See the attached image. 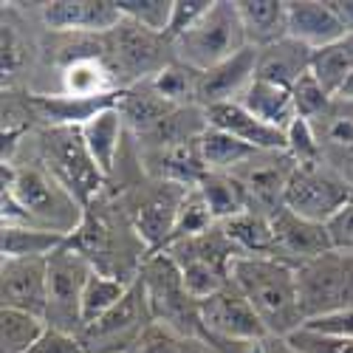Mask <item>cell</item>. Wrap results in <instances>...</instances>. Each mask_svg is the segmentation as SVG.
<instances>
[{
  "instance_id": "cell-1",
  "label": "cell",
  "mask_w": 353,
  "mask_h": 353,
  "mask_svg": "<svg viewBox=\"0 0 353 353\" xmlns=\"http://www.w3.org/2000/svg\"><path fill=\"white\" fill-rule=\"evenodd\" d=\"M232 283L238 285L257 316L263 319L269 336L288 339L305 325L300 305L297 272L274 257H234Z\"/></svg>"
},
{
  "instance_id": "cell-2",
  "label": "cell",
  "mask_w": 353,
  "mask_h": 353,
  "mask_svg": "<svg viewBox=\"0 0 353 353\" xmlns=\"http://www.w3.org/2000/svg\"><path fill=\"white\" fill-rule=\"evenodd\" d=\"M3 192L17 201L32 226L60 232L65 238L82 226L88 212L40 159L3 161Z\"/></svg>"
},
{
  "instance_id": "cell-3",
  "label": "cell",
  "mask_w": 353,
  "mask_h": 353,
  "mask_svg": "<svg viewBox=\"0 0 353 353\" xmlns=\"http://www.w3.org/2000/svg\"><path fill=\"white\" fill-rule=\"evenodd\" d=\"M153 319L181 334L184 339H207L201 322V300H195L184 285L181 269L167 252H153L139 269Z\"/></svg>"
},
{
  "instance_id": "cell-4",
  "label": "cell",
  "mask_w": 353,
  "mask_h": 353,
  "mask_svg": "<svg viewBox=\"0 0 353 353\" xmlns=\"http://www.w3.org/2000/svg\"><path fill=\"white\" fill-rule=\"evenodd\" d=\"M246 32L238 14V3L229 0H212V9L203 14L187 34L172 40V54L181 65L203 74L229 57L246 48Z\"/></svg>"
},
{
  "instance_id": "cell-5",
  "label": "cell",
  "mask_w": 353,
  "mask_h": 353,
  "mask_svg": "<svg viewBox=\"0 0 353 353\" xmlns=\"http://www.w3.org/2000/svg\"><path fill=\"white\" fill-rule=\"evenodd\" d=\"M161 252H167L175 263H179L184 285L190 288V294L195 300H207L215 291H221L232 280L234 257H241V252L226 238L221 223L195 234V238L175 241Z\"/></svg>"
},
{
  "instance_id": "cell-6",
  "label": "cell",
  "mask_w": 353,
  "mask_h": 353,
  "mask_svg": "<svg viewBox=\"0 0 353 353\" xmlns=\"http://www.w3.org/2000/svg\"><path fill=\"white\" fill-rule=\"evenodd\" d=\"M37 159L68 187V192H74L85 210L102 198L108 179L88 153L79 128H43L37 136Z\"/></svg>"
},
{
  "instance_id": "cell-7",
  "label": "cell",
  "mask_w": 353,
  "mask_h": 353,
  "mask_svg": "<svg viewBox=\"0 0 353 353\" xmlns=\"http://www.w3.org/2000/svg\"><path fill=\"white\" fill-rule=\"evenodd\" d=\"M172 60H175L172 43L164 34L147 32V28H141L125 17L108 34V63H110L122 91L153 79Z\"/></svg>"
},
{
  "instance_id": "cell-8",
  "label": "cell",
  "mask_w": 353,
  "mask_h": 353,
  "mask_svg": "<svg viewBox=\"0 0 353 353\" xmlns=\"http://www.w3.org/2000/svg\"><path fill=\"white\" fill-rule=\"evenodd\" d=\"M94 266L79 249L71 243L60 246L48 257V305H46V325L82 334V294Z\"/></svg>"
},
{
  "instance_id": "cell-9",
  "label": "cell",
  "mask_w": 353,
  "mask_h": 353,
  "mask_svg": "<svg viewBox=\"0 0 353 353\" xmlns=\"http://www.w3.org/2000/svg\"><path fill=\"white\" fill-rule=\"evenodd\" d=\"M350 198H353V187L331 164H325V161L303 164V167L297 164V170H294L291 181H288L283 207L305 221L328 226L347 207Z\"/></svg>"
},
{
  "instance_id": "cell-10",
  "label": "cell",
  "mask_w": 353,
  "mask_h": 353,
  "mask_svg": "<svg viewBox=\"0 0 353 353\" xmlns=\"http://www.w3.org/2000/svg\"><path fill=\"white\" fill-rule=\"evenodd\" d=\"M192 187H181L172 181H159L150 179L147 187H133L130 195L125 198V215L130 218L136 234L147 252H161L172 241L175 221H179L181 203Z\"/></svg>"
},
{
  "instance_id": "cell-11",
  "label": "cell",
  "mask_w": 353,
  "mask_h": 353,
  "mask_svg": "<svg viewBox=\"0 0 353 353\" xmlns=\"http://www.w3.org/2000/svg\"><path fill=\"white\" fill-rule=\"evenodd\" d=\"M153 322L156 319L150 303H147L144 285L136 277L125 297L79 334V342L85 353H128Z\"/></svg>"
},
{
  "instance_id": "cell-12",
  "label": "cell",
  "mask_w": 353,
  "mask_h": 353,
  "mask_svg": "<svg viewBox=\"0 0 353 353\" xmlns=\"http://www.w3.org/2000/svg\"><path fill=\"white\" fill-rule=\"evenodd\" d=\"M201 322L210 342H232V345H252L269 339L263 319L246 300V294L232 280L215 291L212 297L201 300Z\"/></svg>"
},
{
  "instance_id": "cell-13",
  "label": "cell",
  "mask_w": 353,
  "mask_h": 353,
  "mask_svg": "<svg viewBox=\"0 0 353 353\" xmlns=\"http://www.w3.org/2000/svg\"><path fill=\"white\" fill-rule=\"evenodd\" d=\"M300 305L308 319L336 314L347 308V288H345V252L331 249L308 260L297 269Z\"/></svg>"
},
{
  "instance_id": "cell-14",
  "label": "cell",
  "mask_w": 353,
  "mask_h": 353,
  "mask_svg": "<svg viewBox=\"0 0 353 353\" xmlns=\"http://www.w3.org/2000/svg\"><path fill=\"white\" fill-rule=\"evenodd\" d=\"M294 170H297V161L285 150H260L246 164L234 170V179L246 187L252 210L272 218L274 212L283 210L285 190Z\"/></svg>"
},
{
  "instance_id": "cell-15",
  "label": "cell",
  "mask_w": 353,
  "mask_h": 353,
  "mask_svg": "<svg viewBox=\"0 0 353 353\" xmlns=\"http://www.w3.org/2000/svg\"><path fill=\"white\" fill-rule=\"evenodd\" d=\"M3 308L26 311L46 319L48 305V257H3L0 266Z\"/></svg>"
},
{
  "instance_id": "cell-16",
  "label": "cell",
  "mask_w": 353,
  "mask_h": 353,
  "mask_svg": "<svg viewBox=\"0 0 353 353\" xmlns=\"http://www.w3.org/2000/svg\"><path fill=\"white\" fill-rule=\"evenodd\" d=\"M272 232H274V249L272 257L291 266L297 272L300 266H305L308 260L319 257L334 249L328 226L305 221L300 215H294L291 210H280L272 215Z\"/></svg>"
},
{
  "instance_id": "cell-17",
  "label": "cell",
  "mask_w": 353,
  "mask_h": 353,
  "mask_svg": "<svg viewBox=\"0 0 353 353\" xmlns=\"http://www.w3.org/2000/svg\"><path fill=\"white\" fill-rule=\"evenodd\" d=\"M51 34H110L122 23L116 0H54L40 6Z\"/></svg>"
},
{
  "instance_id": "cell-18",
  "label": "cell",
  "mask_w": 353,
  "mask_h": 353,
  "mask_svg": "<svg viewBox=\"0 0 353 353\" xmlns=\"http://www.w3.org/2000/svg\"><path fill=\"white\" fill-rule=\"evenodd\" d=\"M257 48L246 46L241 54L229 57L226 63L198 74V91H195V105L198 108H215L223 102H238L243 91L257 77Z\"/></svg>"
},
{
  "instance_id": "cell-19",
  "label": "cell",
  "mask_w": 353,
  "mask_h": 353,
  "mask_svg": "<svg viewBox=\"0 0 353 353\" xmlns=\"http://www.w3.org/2000/svg\"><path fill=\"white\" fill-rule=\"evenodd\" d=\"M347 34V26L342 23L334 0H291L288 3V37L300 40L311 51H319Z\"/></svg>"
},
{
  "instance_id": "cell-20",
  "label": "cell",
  "mask_w": 353,
  "mask_h": 353,
  "mask_svg": "<svg viewBox=\"0 0 353 353\" xmlns=\"http://www.w3.org/2000/svg\"><path fill=\"white\" fill-rule=\"evenodd\" d=\"M203 113H207L210 128H218L234 139H241L243 144L254 147V150H285L288 147L285 130H277L266 122H260L241 102H223V105L207 108Z\"/></svg>"
},
{
  "instance_id": "cell-21",
  "label": "cell",
  "mask_w": 353,
  "mask_h": 353,
  "mask_svg": "<svg viewBox=\"0 0 353 353\" xmlns=\"http://www.w3.org/2000/svg\"><path fill=\"white\" fill-rule=\"evenodd\" d=\"M119 94H110L102 99H74L65 94H37V97H28V105H32L34 116L46 128H85L102 110L119 105Z\"/></svg>"
},
{
  "instance_id": "cell-22",
  "label": "cell",
  "mask_w": 353,
  "mask_h": 353,
  "mask_svg": "<svg viewBox=\"0 0 353 353\" xmlns=\"http://www.w3.org/2000/svg\"><path fill=\"white\" fill-rule=\"evenodd\" d=\"M122 88L116 82V74L108 63V57L91 54L77 57L60 68V94L74 99H102L110 94H119Z\"/></svg>"
},
{
  "instance_id": "cell-23",
  "label": "cell",
  "mask_w": 353,
  "mask_h": 353,
  "mask_svg": "<svg viewBox=\"0 0 353 353\" xmlns=\"http://www.w3.org/2000/svg\"><path fill=\"white\" fill-rule=\"evenodd\" d=\"M311 60H314V51L308 46H303L294 37H285L257 54V79L274 82L291 91L297 79L311 71Z\"/></svg>"
},
{
  "instance_id": "cell-24",
  "label": "cell",
  "mask_w": 353,
  "mask_h": 353,
  "mask_svg": "<svg viewBox=\"0 0 353 353\" xmlns=\"http://www.w3.org/2000/svg\"><path fill=\"white\" fill-rule=\"evenodd\" d=\"M238 14L246 32V43L257 51L288 37L285 0H238Z\"/></svg>"
},
{
  "instance_id": "cell-25",
  "label": "cell",
  "mask_w": 353,
  "mask_h": 353,
  "mask_svg": "<svg viewBox=\"0 0 353 353\" xmlns=\"http://www.w3.org/2000/svg\"><path fill=\"white\" fill-rule=\"evenodd\" d=\"M79 130H82L88 153L94 156V161L102 170L105 179H110V175L116 172V164H119V159H122V139H125V130H128L119 108L102 110L99 116H94V119Z\"/></svg>"
},
{
  "instance_id": "cell-26",
  "label": "cell",
  "mask_w": 353,
  "mask_h": 353,
  "mask_svg": "<svg viewBox=\"0 0 353 353\" xmlns=\"http://www.w3.org/2000/svg\"><path fill=\"white\" fill-rule=\"evenodd\" d=\"M314 133L319 139L325 164H336L347 156H353V102L334 97L328 110L311 122Z\"/></svg>"
},
{
  "instance_id": "cell-27",
  "label": "cell",
  "mask_w": 353,
  "mask_h": 353,
  "mask_svg": "<svg viewBox=\"0 0 353 353\" xmlns=\"http://www.w3.org/2000/svg\"><path fill=\"white\" fill-rule=\"evenodd\" d=\"M252 116H257L260 122H266L277 130H288L291 122L297 119V108H294V97L288 88H280L274 82H263L254 77V82L243 91L238 99Z\"/></svg>"
},
{
  "instance_id": "cell-28",
  "label": "cell",
  "mask_w": 353,
  "mask_h": 353,
  "mask_svg": "<svg viewBox=\"0 0 353 353\" xmlns=\"http://www.w3.org/2000/svg\"><path fill=\"white\" fill-rule=\"evenodd\" d=\"M116 108H119L128 130H133L139 139L147 136L156 125H161L167 116L175 110V105L164 102L147 82L125 88V91L119 94V105H116Z\"/></svg>"
},
{
  "instance_id": "cell-29",
  "label": "cell",
  "mask_w": 353,
  "mask_h": 353,
  "mask_svg": "<svg viewBox=\"0 0 353 353\" xmlns=\"http://www.w3.org/2000/svg\"><path fill=\"white\" fill-rule=\"evenodd\" d=\"M198 192L203 195V201H207L215 223H223L234 215L252 210L249 192L238 179H234V172H207L198 184Z\"/></svg>"
},
{
  "instance_id": "cell-30",
  "label": "cell",
  "mask_w": 353,
  "mask_h": 353,
  "mask_svg": "<svg viewBox=\"0 0 353 353\" xmlns=\"http://www.w3.org/2000/svg\"><path fill=\"white\" fill-rule=\"evenodd\" d=\"M226 238L234 243L241 254L246 257H272L274 249V232H272V218L257 210H246L221 223Z\"/></svg>"
},
{
  "instance_id": "cell-31",
  "label": "cell",
  "mask_w": 353,
  "mask_h": 353,
  "mask_svg": "<svg viewBox=\"0 0 353 353\" xmlns=\"http://www.w3.org/2000/svg\"><path fill=\"white\" fill-rule=\"evenodd\" d=\"M198 150H201V159H203V167L207 172H234L241 164H246L254 153V147L243 144L241 139H234L218 128H207L198 139Z\"/></svg>"
},
{
  "instance_id": "cell-32",
  "label": "cell",
  "mask_w": 353,
  "mask_h": 353,
  "mask_svg": "<svg viewBox=\"0 0 353 353\" xmlns=\"http://www.w3.org/2000/svg\"><path fill=\"white\" fill-rule=\"evenodd\" d=\"M68 238L60 232H48L40 226H3L0 229V249L3 257H51Z\"/></svg>"
},
{
  "instance_id": "cell-33",
  "label": "cell",
  "mask_w": 353,
  "mask_h": 353,
  "mask_svg": "<svg viewBox=\"0 0 353 353\" xmlns=\"http://www.w3.org/2000/svg\"><path fill=\"white\" fill-rule=\"evenodd\" d=\"M311 74L322 82V88L336 97L342 91V85L353 74V32H347L342 40L314 51L311 60Z\"/></svg>"
},
{
  "instance_id": "cell-34",
  "label": "cell",
  "mask_w": 353,
  "mask_h": 353,
  "mask_svg": "<svg viewBox=\"0 0 353 353\" xmlns=\"http://www.w3.org/2000/svg\"><path fill=\"white\" fill-rule=\"evenodd\" d=\"M46 328L48 325L43 316L3 308L0 311V353H28Z\"/></svg>"
},
{
  "instance_id": "cell-35",
  "label": "cell",
  "mask_w": 353,
  "mask_h": 353,
  "mask_svg": "<svg viewBox=\"0 0 353 353\" xmlns=\"http://www.w3.org/2000/svg\"><path fill=\"white\" fill-rule=\"evenodd\" d=\"M130 283H122L110 274H102L94 269V274L88 277V285H85V294H82V331L97 322L99 316H105L116 303H119L125 294H128Z\"/></svg>"
},
{
  "instance_id": "cell-36",
  "label": "cell",
  "mask_w": 353,
  "mask_h": 353,
  "mask_svg": "<svg viewBox=\"0 0 353 353\" xmlns=\"http://www.w3.org/2000/svg\"><path fill=\"white\" fill-rule=\"evenodd\" d=\"M147 85L153 88V91L175 105V108H190L195 105V91H198V71L181 65L179 60H172L167 68H161L153 79H147Z\"/></svg>"
},
{
  "instance_id": "cell-37",
  "label": "cell",
  "mask_w": 353,
  "mask_h": 353,
  "mask_svg": "<svg viewBox=\"0 0 353 353\" xmlns=\"http://www.w3.org/2000/svg\"><path fill=\"white\" fill-rule=\"evenodd\" d=\"M116 9H119L125 20L167 37L170 17H172V0H116Z\"/></svg>"
},
{
  "instance_id": "cell-38",
  "label": "cell",
  "mask_w": 353,
  "mask_h": 353,
  "mask_svg": "<svg viewBox=\"0 0 353 353\" xmlns=\"http://www.w3.org/2000/svg\"><path fill=\"white\" fill-rule=\"evenodd\" d=\"M215 226V218L207 207V201H203V195L198 192V187H192L181 203V212H179V221H175V232H172V241H184V238H195V234L207 232ZM167 243V246H170Z\"/></svg>"
},
{
  "instance_id": "cell-39",
  "label": "cell",
  "mask_w": 353,
  "mask_h": 353,
  "mask_svg": "<svg viewBox=\"0 0 353 353\" xmlns=\"http://www.w3.org/2000/svg\"><path fill=\"white\" fill-rule=\"evenodd\" d=\"M291 97H294L297 116H300V119H308V122H314L316 116H322L328 110V105L334 102V97L325 91V88H322V82L311 71L297 79V85L291 88Z\"/></svg>"
},
{
  "instance_id": "cell-40",
  "label": "cell",
  "mask_w": 353,
  "mask_h": 353,
  "mask_svg": "<svg viewBox=\"0 0 353 353\" xmlns=\"http://www.w3.org/2000/svg\"><path fill=\"white\" fill-rule=\"evenodd\" d=\"M285 139H288V147L285 153L297 161L300 167L303 164H322L325 156H322V147H319V139L314 133V125L308 119H294L291 128L285 130Z\"/></svg>"
},
{
  "instance_id": "cell-41",
  "label": "cell",
  "mask_w": 353,
  "mask_h": 353,
  "mask_svg": "<svg viewBox=\"0 0 353 353\" xmlns=\"http://www.w3.org/2000/svg\"><path fill=\"white\" fill-rule=\"evenodd\" d=\"M184 347H187V339L181 334L167 328L164 322H153L128 353H184Z\"/></svg>"
},
{
  "instance_id": "cell-42",
  "label": "cell",
  "mask_w": 353,
  "mask_h": 353,
  "mask_svg": "<svg viewBox=\"0 0 353 353\" xmlns=\"http://www.w3.org/2000/svg\"><path fill=\"white\" fill-rule=\"evenodd\" d=\"M212 9V0H172V17L167 28V40H179Z\"/></svg>"
},
{
  "instance_id": "cell-43",
  "label": "cell",
  "mask_w": 353,
  "mask_h": 353,
  "mask_svg": "<svg viewBox=\"0 0 353 353\" xmlns=\"http://www.w3.org/2000/svg\"><path fill=\"white\" fill-rule=\"evenodd\" d=\"M291 347L297 353H353L350 339H334V336H319L305 328H300L294 336H288Z\"/></svg>"
},
{
  "instance_id": "cell-44",
  "label": "cell",
  "mask_w": 353,
  "mask_h": 353,
  "mask_svg": "<svg viewBox=\"0 0 353 353\" xmlns=\"http://www.w3.org/2000/svg\"><path fill=\"white\" fill-rule=\"evenodd\" d=\"M303 328L311 334H319V336H334V339H350L353 342V308L308 319Z\"/></svg>"
},
{
  "instance_id": "cell-45",
  "label": "cell",
  "mask_w": 353,
  "mask_h": 353,
  "mask_svg": "<svg viewBox=\"0 0 353 353\" xmlns=\"http://www.w3.org/2000/svg\"><path fill=\"white\" fill-rule=\"evenodd\" d=\"M28 353H85L82 342L77 334H65L57 328H46L43 336L34 342V347Z\"/></svg>"
},
{
  "instance_id": "cell-46",
  "label": "cell",
  "mask_w": 353,
  "mask_h": 353,
  "mask_svg": "<svg viewBox=\"0 0 353 353\" xmlns=\"http://www.w3.org/2000/svg\"><path fill=\"white\" fill-rule=\"evenodd\" d=\"M331 243L339 252H353V198L347 201V207L328 223Z\"/></svg>"
},
{
  "instance_id": "cell-47",
  "label": "cell",
  "mask_w": 353,
  "mask_h": 353,
  "mask_svg": "<svg viewBox=\"0 0 353 353\" xmlns=\"http://www.w3.org/2000/svg\"><path fill=\"white\" fill-rule=\"evenodd\" d=\"M334 6L342 17V23L347 26V32H353V0H334Z\"/></svg>"
},
{
  "instance_id": "cell-48",
  "label": "cell",
  "mask_w": 353,
  "mask_h": 353,
  "mask_svg": "<svg viewBox=\"0 0 353 353\" xmlns=\"http://www.w3.org/2000/svg\"><path fill=\"white\" fill-rule=\"evenodd\" d=\"M184 353H221V350L212 342H207V339H187Z\"/></svg>"
},
{
  "instance_id": "cell-49",
  "label": "cell",
  "mask_w": 353,
  "mask_h": 353,
  "mask_svg": "<svg viewBox=\"0 0 353 353\" xmlns=\"http://www.w3.org/2000/svg\"><path fill=\"white\" fill-rule=\"evenodd\" d=\"M334 170H339L345 179H347V184L353 187V156H347V159H342V161H336V164H331Z\"/></svg>"
},
{
  "instance_id": "cell-50",
  "label": "cell",
  "mask_w": 353,
  "mask_h": 353,
  "mask_svg": "<svg viewBox=\"0 0 353 353\" xmlns=\"http://www.w3.org/2000/svg\"><path fill=\"white\" fill-rule=\"evenodd\" d=\"M336 97H339V99H350V102H353V74L347 77V82L342 85V91H339Z\"/></svg>"
}]
</instances>
